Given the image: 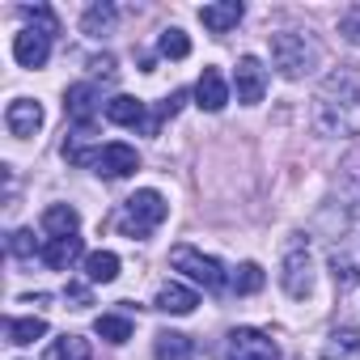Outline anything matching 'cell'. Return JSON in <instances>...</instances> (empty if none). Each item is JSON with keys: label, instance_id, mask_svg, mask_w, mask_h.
<instances>
[{"label": "cell", "instance_id": "obj_1", "mask_svg": "<svg viewBox=\"0 0 360 360\" xmlns=\"http://www.w3.org/2000/svg\"><path fill=\"white\" fill-rule=\"evenodd\" d=\"M314 123L322 136H360V68L339 64L314 94Z\"/></svg>", "mask_w": 360, "mask_h": 360}, {"label": "cell", "instance_id": "obj_2", "mask_svg": "<svg viewBox=\"0 0 360 360\" xmlns=\"http://www.w3.org/2000/svg\"><path fill=\"white\" fill-rule=\"evenodd\" d=\"M22 13L34 18V26H26V30L13 39V60H18L22 68H43L47 56H51V39L60 34V22H56V13H51L47 5H26Z\"/></svg>", "mask_w": 360, "mask_h": 360}, {"label": "cell", "instance_id": "obj_3", "mask_svg": "<svg viewBox=\"0 0 360 360\" xmlns=\"http://www.w3.org/2000/svg\"><path fill=\"white\" fill-rule=\"evenodd\" d=\"M165 195L161 191H136L123 208H119V217H115V229L123 233V238H148L161 221H165Z\"/></svg>", "mask_w": 360, "mask_h": 360}, {"label": "cell", "instance_id": "obj_4", "mask_svg": "<svg viewBox=\"0 0 360 360\" xmlns=\"http://www.w3.org/2000/svg\"><path fill=\"white\" fill-rule=\"evenodd\" d=\"M271 64H276L288 81H297V77L314 72V64H318V43H314L309 34H301V30H280V34H271Z\"/></svg>", "mask_w": 360, "mask_h": 360}, {"label": "cell", "instance_id": "obj_5", "mask_svg": "<svg viewBox=\"0 0 360 360\" xmlns=\"http://www.w3.org/2000/svg\"><path fill=\"white\" fill-rule=\"evenodd\" d=\"M169 267L183 271V276H191V280L204 284L208 292H225V271H221V263L208 259V255H200L195 246H174V250H169Z\"/></svg>", "mask_w": 360, "mask_h": 360}, {"label": "cell", "instance_id": "obj_6", "mask_svg": "<svg viewBox=\"0 0 360 360\" xmlns=\"http://www.w3.org/2000/svg\"><path fill=\"white\" fill-rule=\"evenodd\" d=\"M280 284H284V292H288V297H297V301H305V297L314 292V259H309V242H301V238H297V242L284 250Z\"/></svg>", "mask_w": 360, "mask_h": 360}, {"label": "cell", "instance_id": "obj_7", "mask_svg": "<svg viewBox=\"0 0 360 360\" xmlns=\"http://www.w3.org/2000/svg\"><path fill=\"white\" fill-rule=\"evenodd\" d=\"M225 360H280V347L271 335H263L255 326H238L225 343Z\"/></svg>", "mask_w": 360, "mask_h": 360}, {"label": "cell", "instance_id": "obj_8", "mask_svg": "<svg viewBox=\"0 0 360 360\" xmlns=\"http://www.w3.org/2000/svg\"><path fill=\"white\" fill-rule=\"evenodd\" d=\"M102 110V89L81 81V85H68L64 94V115L77 123V127H94V115Z\"/></svg>", "mask_w": 360, "mask_h": 360}, {"label": "cell", "instance_id": "obj_9", "mask_svg": "<svg viewBox=\"0 0 360 360\" xmlns=\"http://www.w3.org/2000/svg\"><path fill=\"white\" fill-rule=\"evenodd\" d=\"M98 174L102 178H127V174H136L140 169V153L131 148V144H123V140H115V144H102L98 148Z\"/></svg>", "mask_w": 360, "mask_h": 360}, {"label": "cell", "instance_id": "obj_10", "mask_svg": "<svg viewBox=\"0 0 360 360\" xmlns=\"http://www.w3.org/2000/svg\"><path fill=\"white\" fill-rule=\"evenodd\" d=\"M233 85H238V102H246V106L263 102V94H267V72H263V64H259L255 56H242V60H238V72H233Z\"/></svg>", "mask_w": 360, "mask_h": 360}, {"label": "cell", "instance_id": "obj_11", "mask_svg": "<svg viewBox=\"0 0 360 360\" xmlns=\"http://www.w3.org/2000/svg\"><path fill=\"white\" fill-rule=\"evenodd\" d=\"M5 127H9V136H18V140L39 136V127H43V106L30 102V98L9 102V110H5Z\"/></svg>", "mask_w": 360, "mask_h": 360}, {"label": "cell", "instance_id": "obj_12", "mask_svg": "<svg viewBox=\"0 0 360 360\" xmlns=\"http://www.w3.org/2000/svg\"><path fill=\"white\" fill-rule=\"evenodd\" d=\"M242 18H246L242 0H225V5H204V9H200V22H204L212 34H229Z\"/></svg>", "mask_w": 360, "mask_h": 360}, {"label": "cell", "instance_id": "obj_13", "mask_svg": "<svg viewBox=\"0 0 360 360\" xmlns=\"http://www.w3.org/2000/svg\"><path fill=\"white\" fill-rule=\"evenodd\" d=\"M195 98H200V106L204 110H225V102H229V85H225V77L217 72V68H204L200 72V85H195Z\"/></svg>", "mask_w": 360, "mask_h": 360}, {"label": "cell", "instance_id": "obj_14", "mask_svg": "<svg viewBox=\"0 0 360 360\" xmlns=\"http://www.w3.org/2000/svg\"><path fill=\"white\" fill-rule=\"evenodd\" d=\"M39 255H43V263H47L51 271H68V267L81 259V238H47Z\"/></svg>", "mask_w": 360, "mask_h": 360}, {"label": "cell", "instance_id": "obj_15", "mask_svg": "<svg viewBox=\"0 0 360 360\" xmlns=\"http://www.w3.org/2000/svg\"><path fill=\"white\" fill-rule=\"evenodd\" d=\"M153 356L157 360H195V339L183 330H161L153 343Z\"/></svg>", "mask_w": 360, "mask_h": 360}, {"label": "cell", "instance_id": "obj_16", "mask_svg": "<svg viewBox=\"0 0 360 360\" xmlns=\"http://www.w3.org/2000/svg\"><path fill=\"white\" fill-rule=\"evenodd\" d=\"M322 360H360V330L356 326L330 330V339L322 343Z\"/></svg>", "mask_w": 360, "mask_h": 360}, {"label": "cell", "instance_id": "obj_17", "mask_svg": "<svg viewBox=\"0 0 360 360\" xmlns=\"http://www.w3.org/2000/svg\"><path fill=\"white\" fill-rule=\"evenodd\" d=\"M195 305H200V297H195L191 288H183V284H165V288L157 292V301H153V309H161V314H174V318L191 314Z\"/></svg>", "mask_w": 360, "mask_h": 360}, {"label": "cell", "instance_id": "obj_18", "mask_svg": "<svg viewBox=\"0 0 360 360\" xmlns=\"http://www.w3.org/2000/svg\"><path fill=\"white\" fill-rule=\"evenodd\" d=\"M106 119L119 123V127H144V131H148V123H144V102H140V98H127V94H119V98L106 102Z\"/></svg>", "mask_w": 360, "mask_h": 360}, {"label": "cell", "instance_id": "obj_19", "mask_svg": "<svg viewBox=\"0 0 360 360\" xmlns=\"http://www.w3.org/2000/svg\"><path fill=\"white\" fill-rule=\"evenodd\" d=\"M77 225H81V217H77V208H68V204H51V208L43 212L47 238H77Z\"/></svg>", "mask_w": 360, "mask_h": 360}, {"label": "cell", "instance_id": "obj_20", "mask_svg": "<svg viewBox=\"0 0 360 360\" xmlns=\"http://www.w3.org/2000/svg\"><path fill=\"white\" fill-rule=\"evenodd\" d=\"M5 335H9L13 347H26V343H34V339L47 335V322L43 318H9L5 322Z\"/></svg>", "mask_w": 360, "mask_h": 360}, {"label": "cell", "instance_id": "obj_21", "mask_svg": "<svg viewBox=\"0 0 360 360\" xmlns=\"http://www.w3.org/2000/svg\"><path fill=\"white\" fill-rule=\"evenodd\" d=\"M85 276H89V284H110V280L119 276V255L94 250V255L85 259Z\"/></svg>", "mask_w": 360, "mask_h": 360}, {"label": "cell", "instance_id": "obj_22", "mask_svg": "<svg viewBox=\"0 0 360 360\" xmlns=\"http://www.w3.org/2000/svg\"><path fill=\"white\" fill-rule=\"evenodd\" d=\"M115 5H89L85 9V18H81V30L85 34H94V39H102V34H110L115 30Z\"/></svg>", "mask_w": 360, "mask_h": 360}, {"label": "cell", "instance_id": "obj_23", "mask_svg": "<svg viewBox=\"0 0 360 360\" xmlns=\"http://www.w3.org/2000/svg\"><path fill=\"white\" fill-rule=\"evenodd\" d=\"M94 335L106 339V343H127V339H131V318H123V314H102V318L94 322Z\"/></svg>", "mask_w": 360, "mask_h": 360}, {"label": "cell", "instance_id": "obj_24", "mask_svg": "<svg viewBox=\"0 0 360 360\" xmlns=\"http://www.w3.org/2000/svg\"><path fill=\"white\" fill-rule=\"evenodd\" d=\"M43 360H89V343H85L81 335H64V339H56V343L47 347Z\"/></svg>", "mask_w": 360, "mask_h": 360}, {"label": "cell", "instance_id": "obj_25", "mask_svg": "<svg viewBox=\"0 0 360 360\" xmlns=\"http://www.w3.org/2000/svg\"><path fill=\"white\" fill-rule=\"evenodd\" d=\"M157 51H161L165 60H187V56H191V39H187L183 30H178V26H169V30H161Z\"/></svg>", "mask_w": 360, "mask_h": 360}, {"label": "cell", "instance_id": "obj_26", "mask_svg": "<svg viewBox=\"0 0 360 360\" xmlns=\"http://www.w3.org/2000/svg\"><path fill=\"white\" fill-rule=\"evenodd\" d=\"M263 280H267V276H263V267H259V263H242V267L233 271V284H229V288H233L238 297H250V292H259V288H263Z\"/></svg>", "mask_w": 360, "mask_h": 360}, {"label": "cell", "instance_id": "obj_27", "mask_svg": "<svg viewBox=\"0 0 360 360\" xmlns=\"http://www.w3.org/2000/svg\"><path fill=\"white\" fill-rule=\"evenodd\" d=\"M34 250H43V246H34V233L30 229H13L9 233V255L13 259H34Z\"/></svg>", "mask_w": 360, "mask_h": 360}, {"label": "cell", "instance_id": "obj_28", "mask_svg": "<svg viewBox=\"0 0 360 360\" xmlns=\"http://www.w3.org/2000/svg\"><path fill=\"white\" fill-rule=\"evenodd\" d=\"M339 34H343L347 43H360V9H347V13L339 18Z\"/></svg>", "mask_w": 360, "mask_h": 360}, {"label": "cell", "instance_id": "obj_29", "mask_svg": "<svg viewBox=\"0 0 360 360\" xmlns=\"http://www.w3.org/2000/svg\"><path fill=\"white\" fill-rule=\"evenodd\" d=\"M89 72L102 77V81H115V60H110V56H94V60H89Z\"/></svg>", "mask_w": 360, "mask_h": 360}, {"label": "cell", "instance_id": "obj_30", "mask_svg": "<svg viewBox=\"0 0 360 360\" xmlns=\"http://www.w3.org/2000/svg\"><path fill=\"white\" fill-rule=\"evenodd\" d=\"M68 301H77V309H85L89 305V288H81V284H68V292H64Z\"/></svg>", "mask_w": 360, "mask_h": 360}]
</instances>
